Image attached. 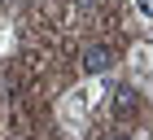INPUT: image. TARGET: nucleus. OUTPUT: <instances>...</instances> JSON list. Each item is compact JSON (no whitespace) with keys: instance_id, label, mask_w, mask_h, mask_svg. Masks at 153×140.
Here are the masks:
<instances>
[{"instance_id":"nucleus-2","label":"nucleus","mask_w":153,"mask_h":140,"mask_svg":"<svg viewBox=\"0 0 153 140\" xmlns=\"http://www.w3.org/2000/svg\"><path fill=\"white\" fill-rule=\"evenodd\" d=\"M92 105H96V79H88V83H79V88L66 92V101H61V118H66L74 131H83V123H88V114H92Z\"/></svg>"},{"instance_id":"nucleus-5","label":"nucleus","mask_w":153,"mask_h":140,"mask_svg":"<svg viewBox=\"0 0 153 140\" xmlns=\"http://www.w3.org/2000/svg\"><path fill=\"white\" fill-rule=\"evenodd\" d=\"M136 4V18H144V22H153V0H131Z\"/></svg>"},{"instance_id":"nucleus-7","label":"nucleus","mask_w":153,"mask_h":140,"mask_svg":"<svg viewBox=\"0 0 153 140\" xmlns=\"http://www.w3.org/2000/svg\"><path fill=\"white\" fill-rule=\"evenodd\" d=\"M0 53H4V39H0Z\"/></svg>"},{"instance_id":"nucleus-3","label":"nucleus","mask_w":153,"mask_h":140,"mask_svg":"<svg viewBox=\"0 0 153 140\" xmlns=\"http://www.w3.org/2000/svg\"><path fill=\"white\" fill-rule=\"evenodd\" d=\"M79 66H83V74H88V79H105L109 70L118 66V53H114L109 44H88Z\"/></svg>"},{"instance_id":"nucleus-8","label":"nucleus","mask_w":153,"mask_h":140,"mask_svg":"<svg viewBox=\"0 0 153 140\" xmlns=\"http://www.w3.org/2000/svg\"><path fill=\"white\" fill-rule=\"evenodd\" d=\"M149 48H153V35H149Z\"/></svg>"},{"instance_id":"nucleus-4","label":"nucleus","mask_w":153,"mask_h":140,"mask_svg":"<svg viewBox=\"0 0 153 140\" xmlns=\"http://www.w3.org/2000/svg\"><path fill=\"white\" fill-rule=\"evenodd\" d=\"M92 140H136L131 131H123V127H109V131H96Z\"/></svg>"},{"instance_id":"nucleus-6","label":"nucleus","mask_w":153,"mask_h":140,"mask_svg":"<svg viewBox=\"0 0 153 140\" xmlns=\"http://www.w3.org/2000/svg\"><path fill=\"white\" fill-rule=\"evenodd\" d=\"M74 4H79V9H96L101 0H74Z\"/></svg>"},{"instance_id":"nucleus-1","label":"nucleus","mask_w":153,"mask_h":140,"mask_svg":"<svg viewBox=\"0 0 153 140\" xmlns=\"http://www.w3.org/2000/svg\"><path fill=\"white\" fill-rule=\"evenodd\" d=\"M105 109H109L114 123H131V118L140 114V88L127 83V79L109 83V88H105Z\"/></svg>"}]
</instances>
